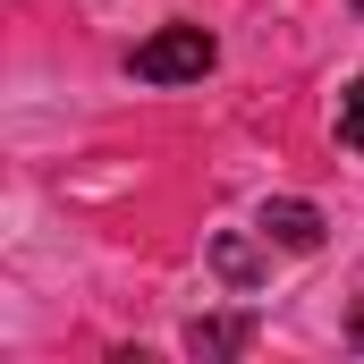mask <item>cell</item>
Wrapping results in <instances>:
<instances>
[{
	"label": "cell",
	"mask_w": 364,
	"mask_h": 364,
	"mask_svg": "<svg viewBox=\"0 0 364 364\" xmlns=\"http://www.w3.org/2000/svg\"><path fill=\"white\" fill-rule=\"evenodd\" d=\"M339 144H348V153H364V77L339 93Z\"/></svg>",
	"instance_id": "cell-5"
},
{
	"label": "cell",
	"mask_w": 364,
	"mask_h": 364,
	"mask_svg": "<svg viewBox=\"0 0 364 364\" xmlns=\"http://www.w3.org/2000/svg\"><path fill=\"white\" fill-rule=\"evenodd\" d=\"M246 348H255V322H246V314L186 322V356H246Z\"/></svg>",
	"instance_id": "cell-3"
},
{
	"label": "cell",
	"mask_w": 364,
	"mask_h": 364,
	"mask_svg": "<svg viewBox=\"0 0 364 364\" xmlns=\"http://www.w3.org/2000/svg\"><path fill=\"white\" fill-rule=\"evenodd\" d=\"M356 9H364V0H356Z\"/></svg>",
	"instance_id": "cell-7"
},
{
	"label": "cell",
	"mask_w": 364,
	"mask_h": 364,
	"mask_svg": "<svg viewBox=\"0 0 364 364\" xmlns=\"http://www.w3.org/2000/svg\"><path fill=\"white\" fill-rule=\"evenodd\" d=\"M348 339H356V348H364V305H356V314H348Z\"/></svg>",
	"instance_id": "cell-6"
},
{
	"label": "cell",
	"mask_w": 364,
	"mask_h": 364,
	"mask_svg": "<svg viewBox=\"0 0 364 364\" xmlns=\"http://www.w3.org/2000/svg\"><path fill=\"white\" fill-rule=\"evenodd\" d=\"M212 272L229 279V288H255L272 263H263V246H255V237H212Z\"/></svg>",
	"instance_id": "cell-4"
},
{
	"label": "cell",
	"mask_w": 364,
	"mask_h": 364,
	"mask_svg": "<svg viewBox=\"0 0 364 364\" xmlns=\"http://www.w3.org/2000/svg\"><path fill=\"white\" fill-rule=\"evenodd\" d=\"M263 237L288 246V255H314V246H322V212L296 203V195H279V203H263Z\"/></svg>",
	"instance_id": "cell-2"
},
{
	"label": "cell",
	"mask_w": 364,
	"mask_h": 364,
	"mask_svg": "<svg viewBox=\"0 0 364 364\" xmlns=\"http://www.w3.org/2000/svg\"><path fill=\"white\" fill-rule=\"evenodd\" d=\"M212 60H220V43L203 34V26H161V34H144L136 43V77L144 85H195V77H212Z\"/></svg>",
	"instance_id": "cell-1"
}]
</instances>
